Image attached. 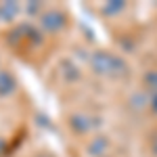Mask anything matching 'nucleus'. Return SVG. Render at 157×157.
Wrapping results in <instances>:
<instances>
[{"mask_svg":"<svg viewBox=\"0 0 157 157\" xmlns=\"http://www.w3.org/2000/svg\"><path fill=\"white\" fill-rule=\"evenodd\" d=\"M92 69L97 73H117L124 71V63L109 52H97L92 57Z\"/></svg>","mask_w":157,"mask_h":157,"instance_id":"obj_1","label":"nucleus"},{"mask_svg":"<svg viewBox=\"0 0 157 157\" xmlns=\"http://www.w3.org/2000/svg\"><path fill=\"white\" fill-rule=\"evenodd\" d=\"M42 23H44L46 29L57 32V29H61V27L65 25V17H63L61 13H46V15H44V19H42Z\"/></svg>","mask_w":157,"mask_h":157,"instance_id":"obj_2","label":"nucleus"},{"mask_svg":"<svg viewBox=\"0 0 157 157\" xmlns=\"http://www.w3.org/2000/svg\"><path fill=\"white\" fill-rule=\"evenodd\" d=\"M15 90V78L9 71H0V94H11Z\"/></svg>","mask_w":157,"mask_h":157,"instance_id":"obj_3","label":"nucleus"},{"mask_svg":"<svg viewBox=\"0 0 157 157\" xmlns=\"http://www.w3.org/2000/svg\"><path fill=\"white\" fill-rule=\"evenodd\" d=\"M105 138H94L92 143H90V147H88V151L92 153V155H101L103 153V149H105Z\"/></svg>","mask_w":157,"mask_h":157,"instance_id":"obj_4","label":"nucleus"},{"mask_svg":"<svg viewBox=\"0 0 157 157\" xmlns=\"http://www.w3.org/2000/svg\"><path fill=\"white\" fill-rule=\"evenodd\" d=\"M71 126L78 132H86V130H88V121H86L84 117H80V115H73L71 117Z\"/></svg>","mask_w":157,"mask_h":157,"instance_id":"obj_5","label":"nucleus"},{"mask_svg":"<svg viewBox=\"0 0 157 157\" xmlns=\"http://www.w3.org/2000/svg\"><path fill=\"white\" fill-rule=\"evenodd\" d=\"M0 13H2V15H6V17H13V15L17 13V4H13V2H6V4H2Z\"/></svg>","mask_w":157,"mask_h":157,"instance_id":"obj_6","label":"nucleus"},{"mask_svg":"<svg viewBox=\"0 0 157 157\" xmlns=\"http://www.w3.org/2000/svg\"><path fill=\"white\" fill-rule=\"evenodd\" d=\"M147 84L151 86V88H155V90H157V71L147 73Z\"/></svg>","mask_w":157,"mask_h":157,"instance_id":"obj_7","label":"nucleus"},{"mask_svg":"<svg viewBox=\"0 0 157 157\" xmlns=\"http://www.w3.org/2000/svg\"><path fill=\"white\" fill-rule=\"evenodd\" d=\"M121 6H124L121 2H113V4H107L103 11H105V13H115V11H121Z\"/></svg>","mask_w":157,"mask_h":157,"instance_id":"obj_8","label":"nucleus"},{"mask_svg":"<svg viewBox=\"0 0 157 157\" xmlns=\"http://www.w3.org/2000/svg\"><path fill=\"white\" fill-rule=\"evenodd\" d=\"M151 147H153V153L157 155V134L153 136V143H151Z\"/></svg>","mask_w":157,"mask_h":157,"instance_id":"obj_9","label":"nucleus"},{"mask_svg":"<svg viewBox=\"0 0 157 157\" xmlns=\"http://www.w3.org/2000/svg\"><path fill=\"white\" fill-rule=\"evenodd\" d=\"M153 109L157 111V94H155V98H153Z\"/></svg>","mask_w":157,"mask_h":157,"instance_id":"obj_10","label":"nucleus"}]
</instances>
